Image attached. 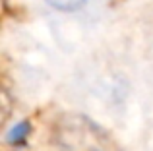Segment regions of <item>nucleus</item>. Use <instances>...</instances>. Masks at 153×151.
Returning <instances> with one entry per match:
<instances>
[{
  "mask_svg": "<svg viewBox=\"0 0 153 151\" xmlns=\"http://www.w3.org/2000/svg\"><path fill=\"white\" fill-rule=\"evenodd\" d=\"M56 144L60 151H105L107 138L103 132L82 114H70L58 120Z\"/></svg>",
  "mask_w": 153,
  "mask_h": 151,
  "instance_id": "nucleus-1",
  "label": "nucleus"
},
{
  "mask_svg": "<svg viewBox=\"0 0 153 151\" xmlns=\"http://www.w3.org/2000/svg\"><path fill=\"white\" fill-rule=\"evenodd\" d=\"M47 4H51L52 8L60 12H72V10H78L85 4V0H47Z\"/></svg>",
  "mask_w": 153,
  "mask_h": 151,
  "instance_id": "nucleus-2",
  "label": "nucleus"
},
{
  "mask_svg": "<svg viewBox=\"0 0 153 151\" xmlns=\"http://www.w3.org/2000/svg\"><path fill=\"white\" fill-rule=\"evenodd\" d=\"M27 130H29V126H27L25 122L19 124V126H16V128L12 130V134H10V141L12 144H19V141L27 136Z\"/></svg>",
  "mask_w": 153,
  "mask_h": 151,
  "instance_id": "nucleus-3",
  "label": "nucleus"
}]
</instances>
